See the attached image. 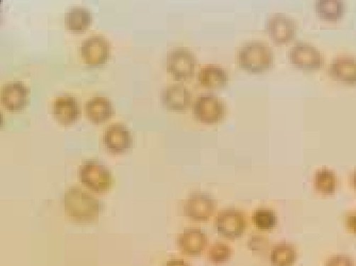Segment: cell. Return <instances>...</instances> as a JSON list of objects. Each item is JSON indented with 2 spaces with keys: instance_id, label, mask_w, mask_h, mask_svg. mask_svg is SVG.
<instances>
[{
  "instance_id": "cell-10",
  "label": "cell",
  "mask_w": 356,
  "mask_h": 266,
  "mask_svg": "<svg viewBox=\"0 0 356 266\" xmlns=\"http://www.w3.org/2000/svg\"><path fill=\"white\" fill-rule=\"evenodd\" d=\"M111 52V43L106 37L99 34L90 36L81 47L83 60L90 65L97 66L108 60Z\"/></svg>"
},
{
  "instance_id": "cell-9",
  "label": "cell",
  "mask_w": 356,
  "mask_h": 266,
  "mask_svg": "<svg viewBox=\"0 0 356 266\" xmlns=\"http://www.w3.org/2000/svg\"><path fill=\"white\" fill-rule=\"evenodd\" d=\"M217 208V203L211 196L196 192L191 194L184 205V212L190 219L205 221L211 218Z\"/></svg>"
},
{
  "instance_id": "cell-21",
  "label": "cell",
  "mask_w": 356,
  "mask_h": 266,
  "mask_svg": "<svg viewBox=\"0 0 356 266\" xmlns=\"http://www.w3.org/2000/svg\"><path fill=\"white\" fill-rule=\"evenodd\" d=\"M297 256V251L293 244L282 242L273 249L270 260L273 266H293Z\"/></svg>"
},
{
  "instance_id": "cell-14",
  "label": "cell",
  "mask_w": 356,
  "mask_h": 266,
  "mask_svg": "<svg viewBox=\"0 0 356 266\" xmlns=\"http://www.w3.org/2000/svg\"><path fill=\"white\" fill-rule=\"evenodd\" d=\"M177 244L183 253L196 256L206 249L208 237L199 228H188L177 237Z\"/></svg>"
},
{
  "instance_id": "cell-29",
  "label": "cell",
  "mask_w": 356,
  "mask_h": 266,
  "mask_svg": "<svg viewBox=\"0 0 356 266\" xmlns=\"http://www.w3.org/2000/svg\"><path fill=\"white\" fill-rule=\"evenodd\" d=\"M353 183L354 187L356 188V171H355V173H353Z\"/></svg>"
},
{
  "instance_id": "cell-24",
  "label": "cell",
  "mask_w": 356,
  "mask_h": 266,
  "mask_svg": "<svg viewBox=\"0 0 356 266\" xmlns=\"http://www.w3.org/2000/svg\"><path fill=\"white\" fill-rule=\"evenodd\" d=\"M232 253V249L228 244L218 242L209 247L207 258L213 264H222L231 258Z\"/></svg>"
},
{
  "instance_id": "cell-4",
  "label": "cell",
  "mask_w": 356,
  "mask_h": 266,
  "mask_svg": "<svg viewBox=\"0 0 356 266\" xmlns=\"http://www.w3.org/2000/svg\"><path fill=\"white\" fill-rule=\"evenodd\" d=\"M165 66L176 81H186L195 74L197 58L190 49L177 47L168 52Z\"/></svg>"
},
{
  "instance_id": "cell-6",
  "label": "cell",
  "mask_w": 356,
  "mask_h": 266,
  "mask_svg": "<svg viewBox=\"0 0 356 266\" xmlns=\"http://www.w3.org/2000/svg\"><path fill=\"white\" fill-rule=\"evenodd\" d=\"M266 31L275 44L284 45L294 39L297 34L298 26L296 22L291 17L275 13L267 19Z\"/></svg>"
},
{
  "instance_id": "cell-19",
  "label": "cell",
  "mask_w": 356,
  "mask_h": 266,
  "mask_svg": "<svg viewBox=\"0 0 356 266\" xmlns=\"http://www.w3.org/2000/svg\"><path fill=\"white\" fill-rule=\"evenodd\" d=\"M92 20L91 11L84 6H76L70 8L65 15V24L68 29L81 31L86 29Z\"/></svg>"
},
{
  "instance_id": "cell-23",
  "label": "cell",
  "mask_w": 356,
  "mask_h": 266,
  "mask_svg": "<svg viewBox=\"0 0 356 266\" xmlns=\"http://www.w3.org/2000/svg\"><path fill=\"white\" fill-rule=\"evenodd\" d=\"M252 221L258 229L267 231L273 229L276 226L277 218L273 210L261 208L253 213Z\"/></svg>"
},
{
  "instance_id": "cell-5",
  "label": "cell",
  "mask_w": 356,
  "mask_h": 266,
  "mask_svg": "<svg viewBox=\"0 0 356 266\" xmlns=\"http://www.w3.org/2000/svg\"><path fill=\"white\" fill-rule=\"evenodd\" d=\"M79 176L85 185L97 192L106 191L113 184L111 171L95 160L85 162L80 169Z\"/></svg>"
},
{
  "instance_id": "cell-20",
  "label": "cell",
  "mask_w": 356,
  "mask_h": 266,
  "mask_svg": "<svg viewBox=\"0 0 356 266\" xmlns=\"http://www.w3.org/2000/svg\"><path fill=\"white\" fill-rule=\"evenodd\" d=\"M346 5L343 0H316L314 10L317 15L323 19L337 21L345 13Z\"/></svg>"
},
{
  "instance_id": "cell-27",
  "label": "cell",
  "mask_w": 356,
  "mask_h": 266,
  "mask_svg": "<svg viewBox=\"0 0 356 266\" xmlns=\"http://www.w3.org/2000/svg\"><path fill=\"white\" fill-rule=\"evenodd\" d=\"M346 225L350 231L356 234V213L350 214L347 217Z\"/></svg>"
},
{
  "instance_id": "cell-8",
  "label": "cell",
  "mask_w": 356,
  "mask_h": 266,
  "mask_svg": "<svg viewBox=\"0 0 356 266\" xmlns=\"http://www.w3.org/2000/svg\"><path fill=\"white\" fill-rule=\"evenodd\" d=\"M289 59L296 68L303 70H314L323 66L324 56L309 43L298 42L289 50Z\"/></svg>"
},
{
  "instance_id": "cell-17",
  "label": "cell",
  "mask_w": 356,
  "mask_h": 266,
  "mask_svg": "<svg viewBox=\"0 0 356 266\" xmlns=\"http://www.w3.org/2000/svg\"><path fill=\"white\" fill-rule=\"evenodd\" d=\"M197 80L200 85L205 88L221 89L227 86L229 77L222 67L210 64L199 70Z\"/></svg>"
},
{
  "instance_id": "cell-16",
  "label": "cell",
  "mask_w": 356,
  "mask_h": 266,
  "mask_svg": "<svg viewBox=\"0 0 356 266\" xmlns=\"http://www.w3.org/2000/svg\"><path fill=\"white\" fill-rule=\"evenodd\" d=\"M29 91L26 86L18 81L6 84L2 90L1 101L9 110L19 111L28 103Z\"/></svg>"
},
{
  "instance_id": "cell-13",
  "label": "cell",
  "mask_w": 356,
  "mask_h": 266,
  "mask_svg": "<svg viewBox=\"0 0 356 266\" xmlns=\"http://www.w3.org/2000/svg\"><path fill=\"white\" fill-rule=\"evenodd\" d=\"M163 106L172 111H184L191 105L192 94L184 86L175 84L165 87L161 93Z\"/></svg>"
},
{
  "instance_id": "cell-12",
  "label": "cell",
  "mask_w": 356,
  "mask_h": 266,
  "mask_svg": "<svg viewBox=\"0 0 356 266\" xmlns=\"http://www.w3.org/2000/svg\"><path fill=\"white\" fill-rule=\"evenodd\" d=\"M103 141L109 150L113 153L120 154L131 147L133 138L127 126L122 124H114L104 132Z\"/></svg>"
},
{
  "instance_id": "cell-28",
  "label": "cell",
  "mask_w": 356,
  "mask_h": 266,
  "mask_svg": "<svg viewBox=\"0 0 356 266\" xmlns=\"http://www.w3.org/2000/svg\"><path fill=\"white\" fill-rule=\"evenodd\" d=\"M165 266H191L187 261L179 259L172 258L167 261Z\"/></svg>"
},
{
  "instance_id": "cell-22",
  "label": "cell",
  "mask_w": 356,
  "mask_h": 266,
  "mask_svg": "<svg viewBox=\"0 0 356 266\" xmlns=\"http://www.w3.org/2000/svg\"><path fill=\"white\" fill-rule=\"evenodd\" d=\"M314 185L319 192L325 194H333L337 185L335 173L328 169L317 171L314 176Z\"/></svg>"
},
{
  "instance_id": "cell-1",
  "label": "cell",
  "mask_w": 356,
  "mask_h": 266,
  "mask_svg": "<svg viewBox=\"0 0 356 266\" xmlns=\"http://www.w3.org/2000/svg\"><path fill=\"white\" fill-rule=\"evenodd\" d=\"M237 58L242 69L249 72L261 73L273 66L275 56L273 49L267 44L252 41L241 47Z\"/></svg>"
},
{
  "instance_id": "cell-11",
  "label": "cell",
  "mask_w": 356,
  "mask_h": 266,
  "mask_svg": "<svg viewBox=\"0 0 356 266\" xmlns=\"http://www.w3.org/2000/svg\"><path fill=\"white\" fill-rule=\"evenodd\" d=\"M327 72L331 79L343 84L356 85V57L338 56L332 59Z\"/></svg>"
},
{
  "instance_id": "cell-18",
  "label": "cell",
  "mask_w": 356,
  "mask_h": 266,
  "mask_svg": "<svg viewBox=\"0 0 356 266\" xmlns=\"http://www.w3.org/2000/svg\"><path fill=\"white\" fill-rule=\"evenodd\" d=\"M86 111L91 121L100 123L108 120L113 116L115 108L108 97L96 96L87 102Z\"/></svg>"
},
{
  "instance_id": "cell-2",
  "label": "cell",
  "mask_w": 356,
  "mask_h": 266,
  "mask_svg": "<svg viewBox=\"0 0 356 266\" xmlns=\"http://www.w3.org/2000/svg\"><path fill=\"white\" fill-rule=\"evenodd\" d=\"M67 213L74 219L86 221L96 218L100 210L98 201L81 187L70 188L64 196Z\"/></svg>"
},
{
  "instance_id": "cell-3",
  "label": "cell",
  "mask_w": 356,
  "mask_h": 266,
  "mask_svg": "<svg viewBox=\"0 0 356 266\" xmlns=\"http://www.w3.org/2000/svg\"><path fill=\"white\" fill-rule=\"evenodd\" d=\"M227 108L224 101L212 93L200 95L193 105L195 119L203 124L212 125L221 122L226 116Z\"/></svg>"
},
{
  "instance_id": "cell-7",
  "label": "cell",
  "mask_w": 356,
  "mask_h": 266,
  "mask_svg": "<svg viewBox=\"0 0 356 266\" xmlns=\"http://www.w3.org/2000/svg\"><path fill=\"white\" fill-rule=\"evenodd\" d=\"M216 228L222 237L234 240L244 233L247 227L245 215L241 210L228 208L221 211L216 219Z\"/></svg>"
},
{
  "instance_id": "cell-26",
  "label": "cell",
  "mask_w": 356,
  "mask_h": 266,
  "mask_svg": "<svg viewBox=\"0 0 356 266\" xmlns=\"http://www.w3.org/2000/svg\"><path fill=\"white\" fill-rule=\"evenodd\" d=\"M264 239H261V237H254L251 240L250 242H249V247L255 251H261L264 247H265L266 242L265 240L263 241Z\"/></svg>"
},
{
  "instance_id": "cell-15",
  "label": "cell",
  "mask_w": 356,
  "mask_h": 266,
  "mask_svg": "<svg viewBox=\"0 0 356 266\" xmlns=\"http://www.w3.org/2000/svg\"><path fill=\"white\" fill-rule=\"evenodd\" d=\"M53 115L60 124L74 123L81 115V107L77 99L69 95L57 97L53 104Z\"/></svg>"
},
{
  "instance_id": "cell-25",
  "label": "cell",
  "mask_w": 356,
  "mask_h": 266,
  "mask_svg": "<svg viewBox=\"0 0 356 266\" xmlns=\"http://www.w3.org/2000/svg\"><path fill=\"white\" fill-rule=\"evenodd\" d=\"M326 266H355L350 258L343 255H337L330 258Z\"/></svg>"
}]
</instances>
